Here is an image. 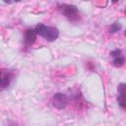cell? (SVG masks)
Here are the masks:
<instances>
[{"mask_svg": "<svg viewBox=\"0 0 126 126\" xmlns=\"http://www.w3.org/2000/svg\"><path fill=\"white\" fill-rule=\"evenodd\" d=\"M68 103V97L66 94H55L53 96V105L58 108V109H62L64 108Z\"/></svg>", "mask_w": 126, "mask_h": 126, "instance_id": "3", "label": "cell"}, {"mask_svg": "<svg viewBox=\"0 0 126 126\" xmlns=\"http://www.w3.org/2000/svg\"><path fill=\"white\" fill-rule=\"evenodd\" d=\"M117 1H118V0H112V2H113V3H116Z\"/></svg>", "mask_w": 126, "mask_h": 126, "instance_id": "10", "label": "cell"}, {"mask_svg": "<svg viewBox=\"0 0 126 126\" xmlns=\"http://www.w3.org/2000/svg\"><path fill=\"white\" fill-rule=\"evenodd\" d=\"M9 83H10V76L5 72L0 71V87L6 88L8 87Z\"/></svg>", "mask_w": 126, "mask_h": 126, "instance_id": "7", "label": "cell"}, {"mask_svg": "<svg viewBox=\"0 0 126 126\" xmlns=\"http://www.w3.org/2000/svg\"><path fill=\"white\" fill-rule=\"evenodd\" d=\"M121 29V25H120V23H118V22H115L114 24H112V26L110 27V32H118L119 30Z\"/></svg>", "mask_w": 126, "mask_h": 126, "instance_id": "8", "label": "cell"}, {"mask_svg": "<svg viewBox=\"0 0 126 126\" xmlns=\"http://www.w3.org/2000/svg\"><path fill=\"white\" fill-rule=\"evenodd\" d=\"M36 38V32L35 30L32 29H29L26 31L25 32V43L27 45H32Z\"/></svg>", "mask_w": 126, "mask_h": 126, "instance_id": "6", "label": "cell"}, {"mask_svg": "<svg viewBox=\"0 0 126 126\" xmlns=\"http://www.w3.org/2000/svg\"><path fill=\"white\" fill-rule=\"evenodd\" d=\"M12 1H13V2H20L21 0H12Z\"/></svg>", "mask_w": 126, "mask_h": 126, "instance_id": "9", "label": "cell"}, {"mask_svg": "<svg viewBox=\"0 0 126 126\" xmlns=\"http://www.w3.org/2000/svg\"><path fill=\"white\" fill-rule=\"evenodd\" d=\"M35 32L36 34L40 35L44 39L48 41H54L58 35H59V31L55 27H47L43 24H38L35 27Z\"/></svg>", "mask_w": 126, "mask_h": 126, "instance_id": "1", "label": "cell"}, {"mask_svg": "<svg viewBox=\"0 0 126 126\" xmlns=\"http://www.w3.org/2000/svg\"><path fill=\"white\" fill-rule=\"evenodd\" d=\"M118 95H117V100H118V103L119 105L122 107V108H125L126 106V91H125V84L121 83L118 85Z\"/></svg>", "mask_w": 126, "mask_h": 126, "instance_id": "4", "label": "cell"}, {"mask_svg": "<svg viewBox=\"0 0 126 126\" xmlns=\"http://www.w3.org/2000/svg\"><path fill=\"white\" fill-rule=\"evenodd\" d=\"M60 11L62 14L70 21V22H76L80 19V14L76 6L69 5V4H63L59 6Z\"/></svg>", "mask_w": 126, "mask_h": 126, "instance_id": "2", "label": "cell"}, {"mask_svg": "<svg viewBox=\"0 0 126 126\" xmlns=\"http://www.w3.org/2000/svg\"><path fill=\"white\" fill-rule=\"evenodd\" d=\"M111 56L113 57V65L115 67H121L124 64V56L122 55V51L120 49H115L111 51Z\"/></svg>", "mask_w": 126, "mask_h": 126, "instance_id": "5", "label": "cell"}]
</instances>
